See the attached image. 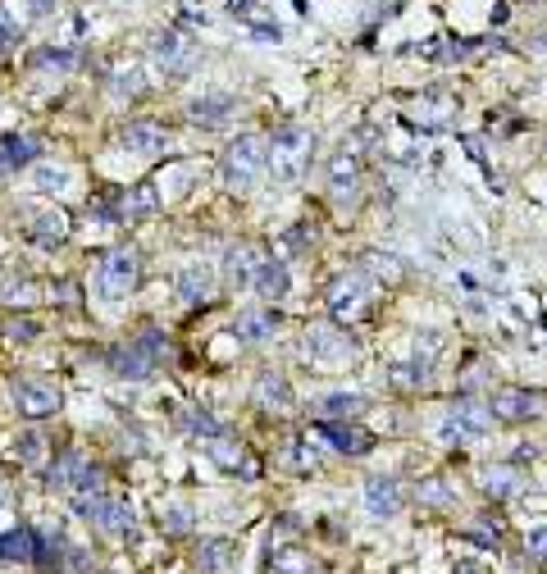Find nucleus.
Instances as JSON below:
<instances>
[{
  "instance_id": "nucleus-1",
  "label": "nucleus",
  "mask_w": 547,
  "mask_h": 574,
  "mask_svg": "<svg viewBox=\"0 0 547 574\" xmlns=\"http://www.w3.org/2000/svg\"><path fill=\"white\" fill-rule=\"evenodd\" d=\"M269 142V173L274 183H297L306 169H311V151H315V133L302 128V124H283V128H274Z\"/></svg>"
},
{
  "instance_id": "nucleus-2",
  "label": "nucleus",
  "mask_w": 547,
  "mask_h": 574,
  "mask_svg": "<svg viewBox=\"0 0 547 574\" xmlns=\"http://www.w3.org/2000/svg\"><path fill=\"white\" fill-rule=\"evenodd\" d=\"M264 164H269V142L260 137V133H246V137H237L228 151H224V183L233 187V192H246L260 173H264Z\"/></svg>"
},
{
  "instance_id": "nucleus-3",
  "label": "nucleus",
  "mask_w": 547,
  "mask_h": 574,
  "mask_svg": "<svg viewBox=\"0 0 547 574\" xmlns=\"http://www.w3.org/2000/svg\"><path fill=\"white\" fill-rule=\"evenodd\" d=\"M137 278H142V255H137L133 246H119V251H110V255L101 260V269H96V292H101L105 302H119V297H128L133 287H137Z\"/></svg>"
},
{
  "instance_id": "nucleus-4",
  "label": "nucleus",
  "mask_w": 547,
  "mask_h": 574,
  "mask_svg": "<svg viewBox=\"0 0 547 574\" xmlns=\"http://www.w3.org/2000/svg\"><path fill=\"white\" fill-rule=\"evenodd\" d=\"M151 60H155V69L164 74V78H183L192 64H196V42H192V33L187 28H160L155 37H151Z\"/></svg>"
},
{
  "instance_id": "nucleus-5",
  "label": "nucleus",
  "mask_w": 547,
  "mask_h": 574,
  "mask_svg": "<svg viewBox=\"0 0 547 574\" xmlns=\"http://www.w3.org/2000/svg\"><path fill=\"white\" fill-rule=\"evenodd\" d=\"M74 510H78L83 520H92V524H96L101 533H110V538L133 533V506L119 501V497H105V492H96V497H74Z\"/></svg>"
},
{
  "instance_id": "nucleus-6",
  "label": "nucleus",
  "mask_w": 547,
  "mask_h": 574,
  "mask_svg": "<svg viewBox=\"0 0 547 574\" xmlns=\"http://www.w3.org/2000/svg\"><path fill=\"white\" fill-rule=\"evenodd\" d=\"M160 333L151 329V333H142L137 342H128V347H114L110 351V365H114V374L119 379H146L151 370H155V356H160Z\"/></svg>"
},
{
  "instance_id": "nucleus-7",
  "label": "nucleus",
  "mask_w": 547,
  "mask_h": 574,
  "mask_svg": "<svg viewBox=\"0 0 547 574\" xmlns=\"http://www.w3.org/2000/svg\"><path fill=\"white\" fill-rule=\"evenodd\" d=\"M365 302H370V278L365 273H338L333 282H329V315L333 320H356L361 311H365Z\"/></svg>"
},
{
  "instance_id": "nucleus-8",
  "label": "nucleus",
  "mask_w": 547,
  "mask_h": 574,
  "mask_svg": "<svg viewBox=\"0 0 547 574\" xmlns=\"http://www.w3.org/2000/svg\"><path fill=\"white\" fill-rule=\"evenodd\" d=\"M15 406L24 420H46L60 411V388L46 383V379H19L15 383Z\"/></svg>"
},
{
  "instance_id": "nucleus-9",
  "label": "nucleus",
  "mask_w": 547,
  "mask_h": 574,
  "mask_svg": "<svg viewBox=\"0 0 547 574\" xmlns=\"http://www.w3.org/2000/svg\"><path fill=\"white\" fill-rule=\"evenodd\" d=\"M492 429V411L479 406V401H456L447 411V424H443V438L447 442H465V438H483Z\"/></svg>"
},
{
  "instance_id": "nucleus-10",
  "label": "nucleus",
  "mask_w": 547,
  "mask_h": 574,
  "mask_svg": "<svg viewBox=\"0 0 547 574\" xmlns=\"http://www.w3.org/2000/svg\"><path fill=\"white\" fill-rule=\"evenodd\" d=\"M542 392H529V388H502L497 397H492V415L497 420H506V424H524V420H533V415H542Z\"/></svg>"
},
{
  "instance_id": "nucleus-11",
  "label": "nucleus",
  "mask_w": 547,
  "mask_h": 574,
  "mask_svg": "<svg viewBox=\"0 0 547 574\" xmlns=\"http://www.w3.org/2000/svg\"><path fill=\"white\" fill-rule=\"evenodd\" d=\"M119 142H124L133 155H160V151L169 146V133H164V124H155V119H133V124H124Z\"/></svg>"
},
{
  "instance_id": "nucleus-12",
  "label": "nucleus",
  "mask_w": 547,
  "mask_h": 574,
  "mask_svg": "<svg viewBox=\"0 0 547 574\" xmlns=\"http://www.w3.org/2000/svg\"><path fill=\"white\" fill-rule=\"evenodd\" d=\"M28 237H33L37 246H46V251L65 246V237H69V214H65L60 205H46V210H37V214L28 219Z\"/></svg>"
},
{
  "instance_id": "nucleus-13",
  "label": "nucleus",
  "mask_w": 547,
  "mask_h": 574,
  "mask_svg": "<svg viewBox=\"0 0 547 574\" xmlns=\"http://www.w3.org/2000/svg\"><path fill=\"white\" fill-rule=\"evenodd\" d=\"M306 356H311V361H320V365H338V361H347V356H352V342H347L338 329L315 324V329L306 333Z\"/></svg>"
},
{
  "instance_id": "nucleus-14",
  "label": "nucleus",
  "mask_w": 547,
  "mask_h": 574,
  "mask_svg": "<svg viewBox=\"0 0 547 574\" xmlns=\"http://www.w3.org/2000/svg\"><path fill=\"white\" fill-rule=\"evenodd\" d=\"M402 483L397 479H388V474H379V479H370L365 483V510L374 515V520H393L397 510H402Z\"/></svg>"
},
{
  "instance_id": "nucleus-15",
  "label": "nucleus",
  "mask_w": 547,
  "mask_h": 574,
  "mask_svg": "<svg viewBox=\"0 0 547 574\" xmlns=\"http://www.w3.org/2000/svg\"><path fill=\"white\" fill-rule=\"evenodd\" d=\"M42 551V533L37 529H5L0 533V560H10V565H33Z\"/></svg>"
},
{
  "instance_id": "nucleus-16",
  "label": "nucleus",
  "mask_w": 547,
  "mask_h": 574,
  "mask_svg": "<svg viewBox=\"0 0 547 574\" xmlns=\"http://www.w3.org/2000/svg\"><path fill=\"white\" fill-rule=\"evenodd\" d=\"M174 287H178V297H183L187 306H201V302H210V292H214V269H210V264H183L178 278H174Z\"/></svg>"
},
{
  "instance_id": "nucleus-17",
  "label": "nucleus",
  "mask_w": 547,
  "mask_h": 574,
  "mask_svg": "<svg viewBox=\"0 0 547 574\" xmlns=\"http://www.w3.org/2000/svg\"><path fill=\"white\" fill-rule=\"evenodd\" d=\"M251 287L260 292V302H283V297H288V287H293L288 264H283V260H260V264H255Z\"/></svg>"
},
{
  "instance_id": "nucleus-18",
  "label": "nucleus",
  "mask_w": 547,
  "mask_h": 574,
  "mask_svg": "<svg viewBox=\"0 0 547 574\" xmlns=\"http://www.w3.org/2000/svg\"><path fill=\"white\" fill-rule=\"evenodd\" d=\"M320 438L333 442V451H343V456H365V451L374 447V433H365V429H356V424H338V420L320 424Z\"/></svg>"
},
{
  "instance_id": "nucleus-19",
  "label": "nucleus",
  "mask_w": 547,
  "mask_h": 574,
  "mask_svg": "<svg viewBox=\"0 0 547 574\" xmlns=\"http://www.w3.org/2000/svg\"><path fill=\"white\" fill-rule=\"evenodd\" d=\"M37 155H42V142H37V137H28V133H5V142H0V173L28 169Z\"/></svg>"
},
{
  "instance_id": "nucleus-20",
  "label": "nucleus",
  "mask_w": 547,
  "mask_h": 574,
  "mask_svg": "<svg viewBox=\"0 0 547 574\" xmlns=\"http://www.w3.org/2000/svg\"><path fill=\"white\" fill-rule=\"evenodd\" d=\"M255 401H260L264 411H279V415H283V411H293L297 397H293V388H288L283 374H260V379H255Z\"/></svg>"
},
{
  "instance_id": "nucleus-21",
  "label": "nucleus",
  "mask_w": 547,
  "mask_h": 574,
  "mask_svg": "<svg viewBox=\"0 0 547 574\" xmlns=\"http://www.w3.org/2000/svg\"><path fill=\"white\" fill-rule=\"evenodd\" d=\"M264 255L251 246V242H237L228 255H224V273H228V282H237V287H246L251 278H255V264H260Z\"/></svg>"
},
{
  "instance_id": "nucleus-22",
  "label": "nucleus",
  "mask_w": 547,
  "mask_h": 574,
  "mask_svg": "<svg viewBox=\"0 0 547 574\" xmlns=\"http://www.w3.org/2000/svg\"><path fill=\"white\" fill-rule=\"evenodd\" d=\"M356 178H361V160H356V151H338L333 160H329V192L333 196H347L352 187H356Z\"/></svg>"
},
{
  "instance_id": "nucleus-23",
  "label": "nucleus",
  "mask_w": 547,
  "mask_h": 574,
  "mask_svg": "<svg viewBox=\"0 0 547 574\" xmlns=\"http://www.w3.org/2000/svg\"><path fill=\"white\" fill-rule=\"evenodd\" d=\"M274 329H279V315L274 311H242L233 324V333L242 342H264V338H274Z\"/></svg>"
},
{
  "instance_id": "nucleus-24",
  "label": "nucleus",
  "mask_w": 547,
  "mask_h": 574,
  "mask_svg": "<svg viewBox=\"0 0 547 574\" xmlns=\"http://www.w3.org/2000/svg\"><path fill=\"white\" fill-rule=\"evenodd\" d=\"M187 114H192L196 124H224V119L233 114V96H228V92H210V96L192 101Z\"/></svg>"
},
{
  "instance_id": "nucleus-25",
  "label": "nucleus",
  "mask_w": 547,
  "mask_h": 574,
  "mask_svg": "<svg viewBox=\"0 0 547 574\" xmlns=\"http://www.w3.org/2000/svg\"><path fill=\"white\" fill-rule=\"evenodd\" d=\"M110 92H114V96H128V101L142 96V92H146V69H142L137 60L119 64V69L110 74Z\"/></svg>"
},
{
  "instance_id": "nucleus-26",
  "label": "nucleus",
  "mask_w": 547,
  "mask_h": 574,
  "mask_svg": "<svg viewBox=\"0 0 547 574\" xmlns=\"http://www.w3.org/2000/svg\"><path fill=\"white\" fill-rule=\"evenodd\" d=\"M155 210H160L155 183H137V187L124 196V205H119V214H128V219H146V214H155Z\"/></svg>"
},
{
  "instance_id": "nucleus-27",
  "label": "nucleus",
  "mask_w": 547,
  "mask_h": 574,
  "mask_svg": "<svg viewBox=\"0 0 547 574\" xmlns=\"http://www.w3.org/2000/svg\"><path fill=\"white\" fill-rule=\"evenodd\" d=\"M205 451H210V460H219L224 470H242V474H255V465H246V451H242L233 438H224V433H219V438H210V442H205Z\"/></svg>"
},
{
  "instance_id": "nucleus-28",
  "label": "nucleus",
  "mask_w": 547,
  "mask_h": 574,
  "mask_svg": "<svg viewBox=\"0 0 547 574\" xmlns=\"http://www.w3.org/2000/svg\"><path fill=\"white\" fill-rule=\"evenodd\" d=\"M69 183H74V173H69L65 164H37V169H33V187H37V192H46V196L69 192Z\"/></svg>"
},
{
  "instance_id": "nucleus-29",
  "label": "nucleus",
  "mask_w": 547,
  "mask_h": 574,
  "mask_svg": "<svg viewBox=\"0 0 547 574\" xmlns=\"http://www.w3.org/2000/svg\"><path fill=\"white\" fill-rule=\"evenodd\" d=\"M415 497H420V506H452V501H456V488H452L447 479H424V483L415 488Z\"/></svg>"
},
{
  "instance_id": "nucleus-30",
  "label": "nucleus",
  "mask_w": 547,
  "mask_h": 574,
  "mask_svg": "<svg viewBox=\"0 0 547 574\" xmlns=\"http://www.w3.org/2000/svg\"><path fill=\"white\" fill-rule=\"evenodd\" d=\"M33 64H37V69H55V74H69V69L78 64V55H74V51H65V46H42V51L33 55Z\"/></svg>"
},
{
  "instance_id": "nucleus-31",
  "label": "nucleus",
  "mask_w": 547,
  "mask_h": 574,
  "mask_svg": "<svg viewBox=\"0 0 547 574\" xmlns=\"http://www.w3.org/2000/svg\"><path fill=\"white\" fill-rule=\"evenodd\" d=\"M320 411H324V415H333V420H347V415L365 411V397H356V392H333V397H324V401H320Z\"/></svg>"
},
{
  "instance_id": "nucleus-32",
  "label": "nucleus",
  "mask_w": 547,
  "mask_h": 574,
  "mask_svg": "<svg viewBox=\"0 0 547 574\" xmlns=\"http://www.w3.org/2000/svg\"><path fill=\"white\" fill-rule=\"evenodd\" d=\"M0 302H5V306H33L37 302V287L28 278H10L5 287H0Z\"/></svg>"
},
{
  "instance_id": "nucleus-33",
  "label": "nucleus",
  "mask_w": 547,
  "mask_h": 574,
  "mask_svg": "<svg viewBox=\"0 0 547 574\" xmlns=\"http://www.w3.org/2000/svg\"><path fill=\"white\" fill-rule=\"evenodd\" d=\"M269 574H311V556L279 551V556H269Z\"/></svg>"
},
{
  "instance_id": "nucleus-34",
  "label": "nucleus",
  "mask_w": 547,
  "mask_h": 574,
  "mask_svg": "<svg viewBox=\"0 0 547 574\" xmlns=\"http://www.w3.org/2000/svg\"><path fill=\"white\" fill-rule=\"evenodd\" d=\"M183 424H187V429H192V433H201V438H205V442H210V438H219V433H224V424H219V420H214V415H210V411H187V415H183Z\"/></svg>"
},
{
  "instance_id": "nucleus-35",
  "label": "nucleus",
  "mask_w": 547,
  "mask_h": 574,
  "mask_svg": "<svg viewBox=\"0 0 547 574\" xmlns=\"http://www.w3.org/2000/svg\"><path fill=\"white\" fill-rule=\"evenodd\" d=\"M160 529H164V533H174V538L192 533V510H187V506H169V510L160 515Z\"/></svg>"
},
{
  "instance_id": "nucleus-36",
  "label": "nucleus",
  "mask_w": 547,
  "mask_h": 574,
  "mask_svg": "<svg viewBox=\"0 0 547 574\" xmlns=\"http://www.w3.org/2000/svg\"><path fill=\"white\" fill-rule=\"evenodd\" d=\"M19 33H24V24L15 19V10L0 0V51H10L15 42H19Z\"/></svg>"
},
{
  "instance_id": "nucleus-37",
  "label": "nucleus",
  "mask_w": 547,
  "mask_h": 574,
  "mask_svg": "<svg viewBox=\"0 0 547 574\" xmlns=\"http://www.w3.org/2000/svg\"><path fill=\"white\" fill-rule=\"evenodd\" d=\"M42 451H46V438H42L37 429H28V433L19 438V460H24V465H42Z\"/></svg>"
},
{
  "instance_id": "nucleus-38",
  "label": "nucleus",
  "mask_w": 547,
  "mask_h": 574,
  "mask_svg": "<svg viewBox=\"0 0 547 574\" xmlns=\"http://www.w3.org/2000/svg\"><path fill=\"white\" fill-rule=\"evenodd\" d=\"M224 560H228V542H219V538L214 542H201V569L205 574H219Z\"/></svg>"
},
{
  "instance_id": "nucleus-39",
  "label": "nucleus",
  "mask_w": 547,
  "mask_h": 574,
  "mask_svg": "<svg viewBox=\"0 0 547 574\" xmlns=\"http://www.w3.org/2000/svg\"><path fill=\"white\" fill-rule=\"evenodd\" d=\"M483 488H488V497H511L515 492V474L511 470H488V479H483Z\"/></svg>"
},
{
  "instance_id": "nucleus-40",
  "label": "nucleus",
  "mask_w": 547,
  "mask_h": 574,
  "mask_svg": "<svg viewBox=\"0 0 547 574\" xmlns=\"http://www.w3.org/2000/svg\"><path fill=\"white\" fill-rule=\"evenodd\" d=\"M293 533H302V520H297V515H279V524L269 529V547L283 542V538H293Z\"/></svg>"
},
{
  "instance_id": "nucleus-41",
  "label": "nucleus",
  "mask_w": 547,
  "mask_h": 574,
  "mask_svg": "<svg viewBox=\"0 0 547 574\" xmlns=\"http://www.w3.org/2000/svg\"><path fill=\"white\" fill-rule=\"evenodd\" d=\"M5 333H10L15 342H33V338H37V324H33V320H10Z\"/></svg>"
},
{
  "instance_id": "nucleus-42",
  "label": "nucleus",
  "mask_w": 547,
  "mask_h": 574,
  "mask_svg": "<svg viewBox=\"0 0 547 574\" xmlns=\"http://www.w3.org/2000/svg\"><path fill=\"white\" fill-rule=\"evenodd\" d=\"M529 556H547V529H538V533H529Z\"/></svg>"
},
{
  "instance_id": "nucleus-43",
  "label": "nucleus",
  "mask_w": 547,
  "mask_h": 574,
  "mask_svg": "<svg viewBox=\"0 0 547 574\" xmlns=\"http://www.w3.org/2000/svg\"><path fill=\"white\" fill-rule=\"evenodd\" d=\"M302 237H306V233H302V228H293V233H288V237H283V242H288V251H302V246H306V242H302Z\"/></svg>"
},
{
  "instance_id": "nucleus-44",
  "label": "nucleus",
  "mask_w": 547,
  "mask_h": 574,
  "mask_svg": "<svg viewBox=\"0 0 547 574\" xmlns=\"http://www.w3.org/2000/svg\"><path fill=\"white\" fill-rule=\"evenodd\" d=\"M28 5H33V15H51V10H55V0H28Z\"/></svg>"
},
{
  "instance_id": "nucleus-45",
  "label": "nucleus",
  "mask_w": 547,
  "mask_h": 574,
  "mask_svg": "<svg viewBox=\"0 0 547 574\" xmlns=\"http://www.w3.org/2000/svg\"><path fill=\"white\" fill-rule=\"evenodd\" d=\"M461 574H479V569H461Z\"/></svg>"
}]
</instances>
